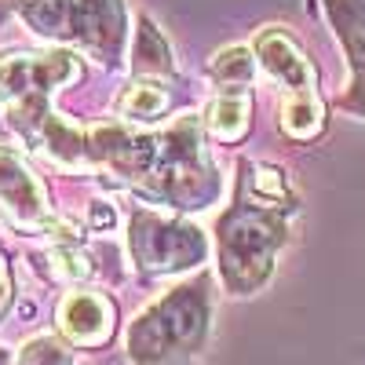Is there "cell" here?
Listing matches in <instances>:
<instances>
[{"mask_svg":"<svg viewBox=\"0 0 365 365\" xmlns=\"http://www.w3.org/2000/svg\"><path fill=\"white\" fill-rule=\"evenodd\" d=\"M15 365H70V351L55 336H34L22 351Z\"/></svg>","mask_w":365,"mask_h":365,"instance_id":"9a60e30c","label":"cell"},{"mask_svg":"<svg viewBox=\"0 0 365 365\" xmlns=\"http://www.w3.org/2000/svg\"><path fill=\"white\" fill-rule=\"evenodd\" d=\"M8 292H11V282H8V267H4V259H0V299H8Z\"/></svg>","mask_w":365,"mask_h":365,"instance_id":"ac0fdd59","label":"cell"},{"mask_svg":"<svg viewBox=\"0 0 365 365\" xmlns=\"http://www.w3.org/2000/svg\"><path fill=\"white\" fill-rule=\"evenodd\" d=\"M249 113H252V99L249 91H220L208 106V132L220 143H237L249 132Z\"/></svg>","mask_w":365,"mask_h":365,"instance_id":"30bf717a","label":"cell"},{"mask_svg":"<svg viewBox=\"0 0 365 365\" xmlns=\"http://www.w3.org/2000/svg\"><path fill=\"white\" fill-rule=\"evenodd\" d=\"M132 252L135 263L150 274L187 270L205 259V234L190 223H179L168 216H158L150 208H139L132 216Z\"/></svg>","mask_w":365,"mask_h":365,"instance_id":"3957f363","label":"cell"},{"mask_svg":"<svg viewBox=\"0 0 365 365\" xmlns=\"http://www.w3.org/2000/svg\"><path fill=\"white\" fill-rule=\"evenodd\" d=\"M135 73L139 77H168L172 73V48L146 19L139 22V37H135Z\"/></svg>","mask_w":365,"mask_h":365,"instance_id":"7c38bea8","label":"cell"},{"mask_svg":"<svg viewBox=\"0 0 365 365\" xmlns=\"http://www.w3.org/2000/svg\"><path fill=\"white\" fill-rule=\"evenodd\" d=\"M256 58L267 70V77L274 84L285 88V96H296V91H318V70L285 29L270 26L256 37Z\"/></svg>","mask_w":365,"mask_h":365,"instance_id":"52a82bcc","label":"cell"},{"mask_svg":"<svg viewBox=\"0 0 365 365\" xmlns=\"http://www.w3.org/2000/svg\"><path fill=\"white\" fill-rule=\"evenodd\" d=\"M0 4H8V0H0Z\"/></svg>","mask_w":365,"mask_h":365,"instance_id":"d6986e66","label":"cell"},{"mask_svg":"<svg viewBox=\"0 0 365 365\" xmlns=\"http://www.w3.org/2000/svg\"><path fill=\"white\" fill-rule=\"evenodd\" d=\"M70 41H77L103 63H117L120 44H125V4L120 0H73Z\"/></svg>","mask_w":365,"mask_h":365,"instance_id":"8992f818","label":"cell"},{"mask_svg":"<svg viewBox=\"0 0 365 365\" xmlns=\"http://www.w3.org/2000/svg\"><path fill=\"white\" fill-rule=\"evenodd\" d=\"M0 212L15 227H51L41 179L8 146H0Z\"/></svg>","mask_w":365,"mask_h":365,"instance_id":"5b68a950","label":"cell"},{"mask_svg":"<svg viewBox=\"0 0 365 365\" xmlns=\"http://www.w3.org/2000/svg\"><path fill=\"white\" fill-rule=\"evenodd\" d=\"M282 128L292 139H314L325 128V103L318 91H296L282 99Z\"/></svg>","mask_w":365,"mask_h":365,"instance_id":"8fae6325","label":"cell"},{"mask_svg":"<svg viewBox=\"0 0 365 365\" xmlns=\"http://www.w3.org/2000/svg\"><path fill=\"white\" fill-rule=\"evenodd\" d=\"M256 73V58L249 48H227L212 55V77L220 81V91H249Z\"/></svg>","mask_w":365,"mask_h":365,"instance_id":"4fadbf2b","label":"cell"},{"mask_svg":"<svg viewBox=\"0 0 365 365\" xmlns=\"http://www.w3.org/2000/svg\"><path fill=\"white\" fill-rule=\"evenodd\" d=\"M325 15L344 44L351 73L365 70V0H325Z\"/></svg>","mask_w":365,"mask_h":365,"instance_id":"9c48e42d","label":"cell"},{"mask_svg":"<svg viewBox=\"0 0 365 365\" xmlns=\"http://www.w3.org/2000/svg\"><path fill=\"white\" fill-rule=\"evenodd\" d=\"M51 274L55 278H66V282H81L91 274V263L77 249H55L51 252Z\"/></svg>","mask_w":365,"mask_h":365,"instance_id":"2e32d148","label":"cell"},{"mask_svg":"<svg viewBox=\"0 0 365 365\" xmlns=\"http://www.w3.org/2000/svg\"><path fill=\"white\" fill-rule=\"evenodd\" d=\"M336 106L365 120V70H361V73H351V81H347V91H344V96L336 99Z\"/></svg>","mask_w":365,"mask_h":365,"instance_id":"e0dca14e","label":"cell"},{"mask_svg":"<svg viewBox=\"0 0 365 365\" xmlns=\"http://www.w3.org/2000/svg\"><path fill=\"white\" fill-rule=\"evenodd\" d=\"M113 303L99 292H70L58 303V329L81 347H103L113 336Z\"/></svg>","mask_w":365,"mask_h":365,"instance_id":"ba28073f","label":"cell"},{"mask_svg":"<svg viewBox=\"0 0 365 365\" xmlns=\"http://www.w3.org/2000/svg\"><path fill=\"white\" fill-rule=\"evenodd\" d=\"M168 110V91L154 81H139L132 88H125V96L117 99V113L132 117V120H154Z\"/></svg>","mask_w":365,"mask_h":365,"instance_id":"5bb4252c","label":"cell"},{"mask_svg":"<svg viewBox=\"0 0 365 365\" xmlns=\"http://www.w3.org/2000/svg\"><path fill=\"white\" fill-rule=\"evenodd\" d=\"M208 285L197 278L154 299L128 329L132 365H179L201 351L208 332Z\"/></svg>","mask_w":365,"mask_h":365,"instance_id":"7a4b0ae2","label":"cell"},{"mask_svg":"<svg viewBox=\"0 0 365 365\" xmlns=\"http://www.w3.org/2000/svg\"><path fill=\"white\" fill-rule=\"evenodd\" d=\"M81 77V63L73 51L29 55V51H4L0 55V103H22L34 96H48V88L70 84Z\"/></svg>","mask_w":365,"mask_h":365,"instance_id":"277c9868","label":"cell"},{"mask_svg":"<svg viewBox=\"0 0 365 365\" xmlns=\"http://www.w3.org/2000/svg\"><path fill=\"white\" fill-rule=\"evenodd\" d=\"M237 201L220 220V267L230 292H256L274 270V256L289 241L296 194L282 168L241 161Z\"/></svg>","mask_w":365,"mask_h":365,"instance_id":"6da1fadb","label":"cell"}]
</instances>
